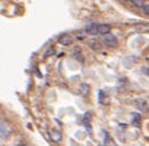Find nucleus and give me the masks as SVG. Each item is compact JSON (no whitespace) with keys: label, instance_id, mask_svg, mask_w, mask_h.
Returning <instances> with one entry per match:
<instances>
[{"label":"nucleus","instance_id":"obj_11","mask_svg":"<svg viewBox=\"0 0 149 146\" xmlns=\"http://www.w3.org/2000/svg\"><path fill=\"white\" fill-rule=\"evenodd\" d=\"M124 1H131V0H124Z\"/></svg>","mask_w":149,"mask_h":146},{"label":"nucleus","instance_id":"obj_9","mask_svg":"<svg viewBox=\"0 0 149 146\" xmlns=\"http://www.w3.org/2000/svg\"><path fill=\"white\" fill-rule=\"evenodd\" d=\"M52 52H54V47H50L49 50H47V51H46V53H45V58H47V57L51 56L50 53H52Z\"/></svg>","mask_w":149,"mask_h":146},{"label":"nucleus","instance_id":"obj_8","mask_svg":"<svg viewBox=\"0 0 149 146\" xmlns=\"http://www.w3.org/2000/svg\"><path fill=\"white\" fill-rule=\"evenodd\" d=\"M131 2H133L137 7H140V8H141V7H142V5L145 3V1H143V0H131Z\"/></svg>","mask_w":149,"mask_h":146},{"label":"nucleus","instance_id":"obj_5","mask_svg":"<svg viewBox=\"0 0 149 146\" xmlns=\"http://www.w3.org/2000/svg\"><path fill=\"white\" fill-rule=\"evenodd\" d=\"M89 45H90V48L93 49L95 51H100L102 49V45L100 44L98 41H90L89 42Z\"/></svg>","mask_w":149,"mask_h":146},{"label":"nucleus","instance_id":"obj_1","mask_svg":"<svg viewBox=\"0 0 149 146\" xmlns=\"http://www.w3.org/2000/svg\"><path fill=\"white\" fill-rule=\"evenodd\" d=\"M111 28L112 26L108 24H91L87 26L86 31H87L89 34H92V35H97V34H107L111 32Z\"/></svg>","mask_w":149,"mask_h":146},{"label":"nucleus","instance_id":"obj_7","mask_svg":"<svg viewBox=\"0 0 149 146\" xmlns=\"http://www.w3.org/2000/svg\"><path fill=\"white\" fill-rule=\"evenodd\" d=\"M50 135H51V138L55 140V142H59L61 139H62V136H61V134L59 133H56V132H50Z\"/></svg>","mask_w":149,"mask_h":146},{"label":"nucleus","instance_id":"obj_2","mask_svg":"<svg viewBox=\"0 0 149 146\" xmlns=\"http://www.w3.org/2000/svg\"><path fill=\"white\" fill-rule=\"evenodd\" d=\"M12 134V127L8 122L0 118V138L7 139Z\"/></svg>","mask_w":149,"mask_h":146},{"label":"nucleus","instance_id":"obj_3","mask_svg":"<svg viewBox=\"0 0 149 146\" xmlns=\"http://www.w3.org/2000/svg\"><path fill=\"white\" fill-rule=\"evenodd\" d=\"M102 41H104V43H105L106 45H108V47H116V45L118 44V41H117L116 36L111 34V33L104 34Z\"/></svg>","mask_w":149,"mask_h":146},{"label":"nucleus","instance_id":"obj_4","mask_svg":"<svg viewBox=\"0 0 149 146\" xmlns=\"http://www.w3.org/2000/svg\"><path fill=\"white\" fill-rule=\"evenodd\" d=\"M136 105H137L138 109L141 110V111H146L147 108H148V103H147V101L145 98H138L136 101Z\"/></svg>","mask_w":149,"mask_h":146},{"label":"nucleus","instance_id":"obj_6","mask_svg":"<svg viewBox=\"0 0 149 146\" xmlns=\"http://www.w3.org/2000/svg\"><path fill=\"white\" fill-rule=\"evenodd\" d=\"M71 42H72V39L70 36H63L62 39H59V43L63 45H68L71 44Z\"/></svg>","mask_w":149,"mask_h":146},{"label":"nucleus","instance_id":"obj_10","mask_svg":"<svg viewBox=\"0 0 149 146\" xmlns=\"http://www.w3.org/2000/svg\"><path fill=\"white\" fill-rule=\"evenodd\" d=\"M141 8H143V12H145V14H148V12H149V6L147 5V3H143Z\"/></svg>","mask_w":149,"mask_h":146}]
</instances>
